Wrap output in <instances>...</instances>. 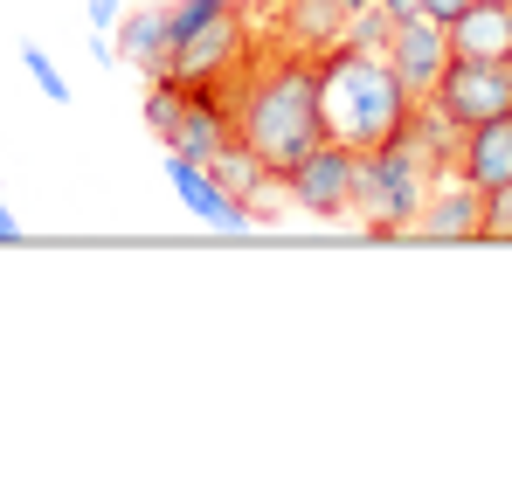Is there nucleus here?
Instances as JSON below:
<instances>
[{
	"mask_svg": "<svg viewBox=\"0 0 512 484\" xmlns=\"http://www.w3.org/2000/svg\"><path fill=\"white\" fill-rule=\"evenodd\" d=\"M236 139H243L277 180L305 160V153L326 139V118H319V56L284 49L277 63L250 70L243 90H236Z\"/></svg>",
	"mask_w": 512,
	"mask_h": 484,
	"instance_id": "1",
	"label": "nucleus"
},
{
	"mask_svg": "<svg viewBox=\"0 0 512 484\" xmlns=\"http://www.w3.org/2000/svg\"><path fill=\"white\" fill-rule=\"evenodd\" d=\"M319 118H326V139L374 153L416 118V97L388 70V56L333 42V49H319Z\"/></svg>",
	"mask_w": 512,
	"mask_h": 484,
	"instance_id": "2",
	"label": "nucleus"
},
{
	"mask_svg": "<svg viewBox=\"0 0 512 484\" xmlns=\"http://www.w3.org/2000/svg\"><path fill=\"white\" fill-rule=\"evenodd\" d=\"M436 166L443 160H429V125H423V104H416V118L388 146L360 153V166H353V215L367 222V236H416V215L429 201Z\"/></svg>",
	"mask_w": 512,
	"mask_h": 484,
	"instance_id": "3",
	"label": "nucleus"
},
{
	"mask_svg": "<svg viewBox=\"0 0 512 484\" xmlns=\"http://www.w3.org/2000/svg\"><path fill=\"white\" fill-rule=\"evenodd\" d=\"M250 49V21L236 0H180L167 28V63L160 77L173 83H222Z\"/></svg>",
	"mask_w": 512,
	"mask_h": 484,
	"instance_id": "4",
	"label": "nucleus"
},
{
	"mask_svg": "<svg viewBox=\"0 0 512 484\" xmlns=\"http://www.w3.org/2000/svg\"><path fill=\"white\" fill-rule=\"evenodd\" d=\"M499 111H512L506 63H471V56H450V70H443V77H436V90H429V118H436V125H450V132H471V125L499 118Z\"/></svg>",
	"mask_w": 512,
	"mask_h": 484,
	"instance_id": "5",
	"label": "nucleus"
},
{
	"mask_svg": "<svg viewBox=\"0 0 512 484\" xmlns=\"http://www.w3.org/2000/svg\"><path fill=\"white\" fill-rule=\"evenodd\" d=\"M353 166H360V153H353V146H340V139H319L305 160L284 173V194H291L305 215L340 222V215H353Z\"/></svg>",
	"mask_w": 512,
	"mask_h": 484,
	"instance_id": "6",
	"label": "nucleus"
},
{
	"mask_svg": "<svg viewBox=\"0 0 512 484\" xmlns=\"http://www.w3.org/2000/svg\"><path fill=\"white\" fill-rule=\"evenodd\" d=\"M381 56H388V70L402 77V90H409L416 104H429L436 77L450 70V28L429 21V14H409V21H395V35H388Z\"/></svg>",
	"mask_w": 512,
	"mask_h": 484,
	"instance_id": "7",
	"label": "nucleus"
},
{
	"mask_svg": "<svg viewBox=\"0 0 512 484\" xmlns=\"http://www.w3.org/2000/svg\"><path fill=\"white\" fill-rule=\"evenodd\" d=\"M167 187L180 194V208H187V215H201L208 229H222V236H250V222H256L250 201H236V194H229V187H222L201 160L167 153Z\"/></svg>",
	"mask_w": 512,
	"mask_h": 484,
	"instance_id": "8",
	"label": "nucleus"
},
{
	"mask_svg": "<svg viewBox=\"0 0 512 484\" xmlns=\"http://www.w3.org/2000/svg\"><path fill=\"white\" fill-rule=\"evenodd\" d=\"M450 173H457V180H471L478 194L506 187V180H512V111L485 118V125H471V132H457Z\"/></svg>",
	"mask_w": 512,
	"mask_h": 484,
	"instance_id": "9",
	"label": "nucleus"
},
{
	"mask_svg": "<svg viewBox=\"0 0 512 484\" xmlns=\"http://www.w3.org/2000/svg\"><path fill=\"white\" fill-rule=\"evenodd\" d=\"M478 222H485V194H478L471 180L450 173V180L423 201L416 236H423V242H478Z\"/></svg>",
	"mask_w": 512,
	"mask_h": 484,
	"instance_id": "10",
	"label": "nucleus"
},
{
	"mask_svg": "<svg viewBox=\"0 0 512 484\" xmlns=\"http://www.w3.org/2000/svg\"><path fill=\"white\" fill-rule=\"evenodd\" d=\"M506 49H512V0H471V7L450 21V56L506 63Z\"/></svg>",
	"mask_w": 512,
	"mask_h": 484,
	"instance_id": "11",
	"label": "nucleus"
},
{
	"mask_svg": "<svg viewBox=\"0 0 512 484\" xmlns=\"http://www.w3.org/2000/svg\"><path fill=\"white\" fill-rule=\"evenodd\" d=\"M167 28H173V7L118 14V56H132L146 77H160V63H167Z\"/></svg>",
	"mask_w": 512,
	"mask_h": 484,
	"instance_id": "12",
	"label": "nucleus"
},
{
	"mask_svg": "<svg viewBox=\"0 0 512 484\" xmlns=\"http://www.w3.org/2000/svg\"><path fill=\"white\" fill-rule=\"evenodd\" d=\"M208 173H215V180H222V187H229L236 201H256V194H263V187L277 180V173H270V166L256 160V153L243 146V139H229V146H222V153L208 160Z\"/></svg>",
	"mask_w": 512,
	"mask_h": 484,
	"instance_id": "13",
	"label": "nucleus"
},
{
	"mask_svg": "<svg viewBox=\"0 0 512 484\" xmlns=\"http://www.w3.org/2000/svg\"><path fill=\"white\" fill-rule=\"evenodd\" d=\"M180 104H187V83H173V77H153V83H146V125H153L160 139L180 125Z\"/></svg>",
	"mask_w": 512,
	"mask_h": 484,
	"instance_id": "14",
	"label": "nucleus"
},
{
	"mask_svg": "<svg viewBox=\"0 0 512 484\" xmlns=\"http://www.w3.org/2000/svg\"><path fill=\"white\" fill-rule=\"evenodd\" d=\"M388 35H395V14H388V7L374 0V7H360V14L346 21L340 42H353V49H374V56H381V49H388Z\"/></svg>",
	"mask_w": 512,
	"mask_h": 484,
	"instance_id": "15",
	"label": "nucleus"
},
{
	"mask_svg": "<svg viewBox=\"0 0 512 484\" xmlns=\"http://www.w3.org/2000/svg\"><path fill=\"white\" fill-rule=\"evenodd\" d=\"M478 242H512V180L485 194V222H478Z\"/></svg>",
	"mask_w": 512,
	"mask_h": 484,
	"instance_id": "16",
	"label": "nucleus"
},
{
	"mask_svg": "<svg viewBox=\"0 0 512 484\" xmlns=\"http://www.w3.org/2000/svg\"><path fill=\"white\" fill-rule=\"evenodd\" d=\"M21 70H28V77L49 90V104H70V83H63V70H56V63H49L35 42H21Z\"/></svg>",
	"mask_w": 512,
	"mask_h": 484,
	"instance_id": "17",
	"label": "nucleus"
},
{
	"mask_svg": "<svg viewBox=\"0 0 512 484\" xmlns=\"http://www.w3.org/2000/svg\"><path fill=\"white\" fill-rule=\"evenodd\" d=\"M464 7H471V0H416V14H429V21H443V28H450V21H457Z\"/></svg>",
	"mask_w": 512,
	"mask_h": 484,
	"instance_id": "18",
	"label": "nucleus"
},
{
	"mask_svg": "<svg viewBox=\"0 0 512 484\" xmlns=\"http://www.w3.org/2000/svg\"><path fill=\"white\" fill-rule=\"evenodd\" d=\"M118 14H125V0H90V21L97 28H118Z\"/></svg>",
	"mask_w": 512,
	"mask_h": 484,
	"instance_id": "19",
	"label": "nucleus"
},
{
	"mask_svg": "<svg viewBox=\"0 0 512 484\" xmlns=\"http://www.w3.org/2000/svg\"><path fill=\"white\" fill-rule=\"evenodd\" d=\"M0 242H21V229H14V215L0 208Z\"/></svg>",
	"mask_w": 512,
	"mask_h": 484,
	"instance_id": "20",
	"label": "nucleus"
},
{
	"mask_svg": "<svg viewBox=\"0 0 512 484\" xmlns=\"http://www.w3.org/2000/svg\"><path fill=\"white\" fill-rule=\"evenodd\" d=\"M506 77H512V49H506Z\"/></svg>",
	"mask_w": 512,
	"mask_h": 484,
	"instance_id": "21",
	"label": "nucleus"
}]
</instances>
